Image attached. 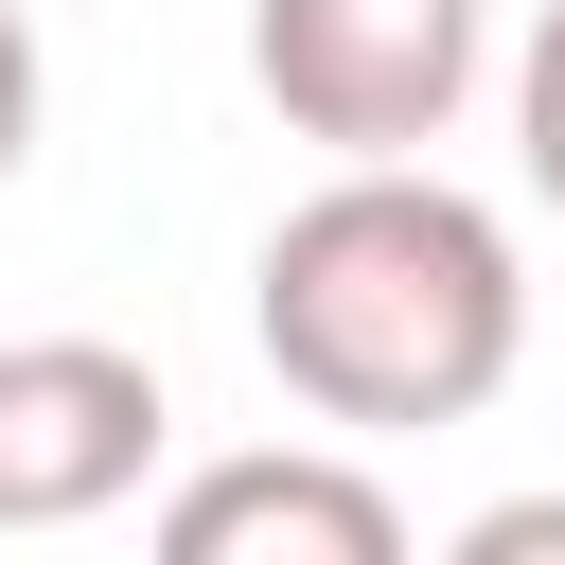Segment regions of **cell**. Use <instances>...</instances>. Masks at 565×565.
<instances>
[{"instance_id": "4", "label": "cell", "mask_w": 565, "mask_h": 565, "mask_svg": "<svg viewBox=\"0 0 565 565\" xmlns=\"http://www.w3.org/2000/svg\"><path fill=\"white\" fill-rule=\"evenodd\" d=\"M141 565H424V547H406V512H388L371 459H335V441H230V459H194L159 494Z\"/></svg>"}, {"instance_id": "7", "label": "cell", "mask_w": 565, "mask_h": 565, "mask_svg": "<svg viewBox=\"0 0 565 565\" xmlns=\"http://www.w3.org/2000/svg\"><path fill=\"white\" fill-rule=\"evenodd\" d=\"M18 159H35V18L0 0V177H18Z\"/></svg>"}, {"instance_id": "6", "label": "cell", "mask_w": 565, "mask_h": 565, "mask_svg": "<svg viewBox=\"0 0 565 565\" xmlns=\"http://www.w3.org/2000/svg\"><path fill=\"white\" fill-rule=\"evenodd\" d=\"M441 565H565V494H494V512H459Z\"/></svg>"}, {"instance_id": "1", "label": "cell", "mask_w": 565, "mask_h": 565, "mask_svg": "<svg viewBox=\"0 0 565 565\" xmlns=\"http://www.w3.org/2000/svg\"><path fill=\"white\" fill-rule=\"evenodd\" d=\"M247 335H265V371H282L318 424L406 441V424H477V406L512 388V353H530V265H512V230H494L441 159H335V177L265 230Z\"/></svg>"}, {"instance_id": "5", "label": "cell", "mask_w": 565, "mask_h": 565, "mask_svg": "<svg viewBox=\"0 0 565 565\" xmlns=\"http://www.w3.org/2000/svg\"><path fill=\"white\" fill-rule=\"evenodd\" d=\"M512 159H530V194L565 212V0L512 35Z\"/></svg>"}, {"instance_id": "3", "label": "cell", "mask_w": 565, "mask_h": 565, "mask_svg": "<svg viewBox=\"0 0 565 565\" xmlns=\"http://www.w3.org/2000/svg\"><path fill=\"white\" fill-rule=\"evenodd\" d=\"M177 406L124 335H0V530H88L159 477Z\"/></svg>"}, {"instance_id": "2", "label": "cell", "mask_w": 565, "mask_h": 565, "mask_svg": "<svg viewBox=\"0 0 565 565\" xmlns=\"http://www.w3.org/2000/svg\"><path fill=\"white\" fill-rule=\"evenodd\" d=\"M494 71V0H247V88L318 159H424Z\"/></svg>"}]
</instances>
